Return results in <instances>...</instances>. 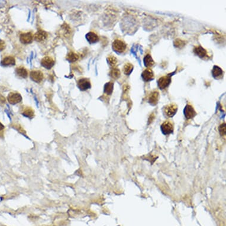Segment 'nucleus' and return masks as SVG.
<instances>
[{
  "label": "nucleus",
  "instance_id": "obj_1",
  "mask_svg": "<svg viewBox=\"0 0 226 226\" xmlns=\"http://www.w3.org/2000/svg\"><path fill=\"white\" fill-rule=\"evenodd\" d=\"M112 48L117 53H122L126 51L127 45L123 40L120 39H116L113 42Z\"/></svg>",
  "mask_w": 226,
  "mask_h": 226
},
{
  "label": "nucleus",
  "instance_id": "obj_2",
  "mask_svg": "<svg viewBox=\"0 0 226 226\" xmlns=\"http://www.w3.org/2000/svg\"><path fill=\"white\" fill-rule=\"evenodd\" d=\"M178 110V107L176 104H171L165 106L163 109V112L165 116L171 118L174 116Z\"/></svg>",
  "mask_w": 226,
  "mask_h": 226
},
{
  "label": "nucleus",
  "instance_id": "obj_3",
  "mask_svg": "<svg viewBox=\"0 0 226 226\" xmlns=\"http://www.w3.org/2000/svg\"><path fill=\"white\" fill-rule=\"evenodd\" d=\"M171 82V76L168 75L160 78L157 81L158 87L161 90H164L166 88Z\"/></svg>",
  "mask_w": 226,
  "mask_h": 226
},
{
  "label": "nucleus",
  "instance_id": "obj_4",
  "mask_svg": "<svg viewBox=\"0 0 226 226\" xmlns=\"http://www.w3.org/2000/svg\"><path fill=\"white\" fill-rule=\"evenodd\" d=\"M34 36L31 32L23 33L20 35V40L21 43L28 45L32 43Z\"/></svg>",
  "mask_w": 226,
  "mask_h": 226
},
{
  "label": "nucleus",
  "instance_id": "obj_5",
  "mask_svg": "<svg viewBox=\"0 0 226 226\" xmlns=\"http://www.w3.org/2000/svg\"><path fill=\"white\" fill-rule=\"evenodd\" d=\"M78 88L81 91L88 90L91 87L90 81L87 78H81L78 80L77 82Z\"/></svg>",
  "mask_w": 226,
  "mask_h": 226
},
{
  "label": "nucleus",
  "instance_id": "obj_6",
  "mask_svg": "<svg viewBox=\"0 0 226 226\" xmlns=\"http://www.w3.org/2000/svg\"><path fill=\"white\" fill-rule=\"evenodd\" d=\"M162 132L165 135H168L173 133L174 131V126L171 122H165L162 123L161 126Z\"/></svg>",
  "mask_w": 226,
  "mask_h": 226
},
{
  "label": "nucleus",
  "instance_id": "obj_7",
  "mask_svg": "<svg viewBox=\"0 0 226 226\" xmlns=\"http://www.w3.org/2000/svg\"><path fill=\"white\" fill-rule=\"evenodd\" d=\"M7 100L9 103L14 105L20 103L22 100V97L18 92H11L8 94Z\"/></svg>",
  "mask_w": 226,
  "mask_h": 226
},
{
  "label": "nucleus",
  "instance_id": "obj_8",
  "mask_svg": "<svg viewBox=\"0 0 226 226\" xmlns=\"http://www.w3.org/2000/svg\"><path fill=\"white\" fill-rule=\"evenodd\" d=\"M30 78L33 81L40 83L43 81L44 75L43 72L40 71H32L30 73Z\"/></svg>",
  "mask_w": 226,
  "mask_h": 226
},
{
  "label": "nucleus",
  "instance_id": "obj_9",
  "mask_svg": "<svg viewBox=\"0 0 226 226\" xmlns=\"http://www.w3.org/2000/svg\"><path fill=\"white\" fill-rule=\"evenodd\" d=\"M41 65L47 69H51L55 65V60L49 56H45L42 59Z\"/></svg>",
  "mask_w": 226,
  "mask_h": 226
},
{
  "label": "nucleus",
  "instance_id": "obj_10",
  "mask_svg": "<svg viewBox=\"0 0 226 226\" xmlns=\"http://www.w3.org/2000/svg\"><path fill=\"white\" fill-rule=\"evenodd\" d=\"M184 113L187 119H191L196 116V112L193 107L191 105L187 104L184 110Z\"/></svg>",
  "mask_w": 226,
  "mask_h": 226
},
{
  "label": "nucleus",
  "instance_id": "obj_11",
  "mask_svg": "<svg viewBox=\"0 0 226 226\" xmlns=\"http://www.w3.org/2000/svg\"><path fill=\"white\" fill-rule=\"evenodd\" d=\"M48 37V34L42 30H39L34 35V39L38 42H44Z\"/></svg>",
  "mask_w": 226,
  "mask_h": 226
},
{
  "label": "nucleus",
  "instance_id": "obj_12",
  "mask_svg": "<svg viewBox=\"0 0 226 226\" xmlns=\"http://www.w3.org/2000/svg\"><path fill=\"white\" fill-rule=\"evenodd\" d=\"M142 78L143 80L145 82H149L154 79V73L150 69H147L144 70L142 73Z\"/></svg>",
  "mask_w": 226,
  "mask_h": 226
},
{
  "label": "nucleus",
  "instance_id": "obj_13",
  "mask_svg": "<svg viewBox=\"0 0 226 226\" xmlns=\"http://www.w3.org/2000/svg\"><path fill=\"white\" fill-rule=\"evenodd\" d=\"M159 93L157 91H153L149 95V103L152 105H156L159 100Z\"/></svg>",
  "mask_w": 226,
  "mask_h": 226
},
{
  "label": "nucleus",
  "instance_id": "obj_14",
  "mask_svg": "<svg viewBox=\"0 0 226 226\" xmlns=\"http://www.w3.org/2000/svg\"><path fill=\"white\" fill-rule=\"evenodd\" d=\"M86 39L87 40V41L90 43V44H93V43H95L99 41V37L98 36L96 33L93 32L88 33L86 36H85Z\"/></svg>",
  "mask_w": 226,
  "mask_h": 226
},
{
  "label": "nucleus",
  "instance_id": "obj_15",
  "mask_svg": "<svg viewBox=\"0 0 226 226\" xmlns=\"http://www.w3.org/2000/svg\"><path fill=\"white\" fill-rule=\"evenodd\" d=\"M1 64L4 66H14L16 64L15 58L13 56H6L3 59L1 62Z\"/></svg>",
  "mask_w": 226,
  "mask_h": 226
},
{
  "label": "nucleus",
  "instance_id": "obj_16",
  "mask_svg": "<svg viewBox=\"0 0 226 226\" xmlns=\"http://www.w3.org/2000/svg\"><path fill=\"white\" fill-rule=\"evenodd\" d=\"M194 53L200 58H203L207 55V52L205 49L200 46L195 47L194 49Z\"/></svg>",
  "mask_w": 226,
  "mask_h": 226
},
{
  "label": "nucleus",
  "instance_id": "obj_17",
  "mask_svg": "<svg viewBox=\"0 0 226 226\" xmlns=\"http://www.w3.org/2000/svg\"><path fill=\"white\" fill-rule=\"evenodd\" d=\"M16 73L19 77L24 78V79H26L28 77V75H29L27 69L23 66H20V67H18L17 68H16Z\"/></svg>",
  "mask_w": 226,
  "mask_h": 226
},
{
  "label": "nucleus",
  "instance_id": "obj_18",
  "mask_svg": "<svg viewBox=\"0 0 226 226\" xmlns=\"http://www.w3.org/2000/svg\"><path fill=\"white\" fill-rule=\"evenodd\" d=\"M143 62L144 66L147 68L151 67L155 64V62L150 54H148L144 56L143 59Z\"/></svg>",
  "mask_w": 226,
  "mask_h": 226
},
{
  "label": "nucleus",
  "instance_id": "obj_19",
  "mask_svg": "<svg viewBox=\"0 0 226 226\" xmlns=\"http://www.w3.org/2000/svg\"><path fill=\"white\" fill-rule=\"evenodd\" d=\"M223 72L221 68L216 65L214 66L213 69L212 70V75L214 78H219L223 75Z\"/></svg>",
  "mask_w": 226,
  "mask_h": 226
},
{
  "label": "nucleus",
  "instance_id": "obj_20",
  "mask_svg": "<svg viewBox=\"0 0 226 226\" xmlns=\"http://www.w3.org/2000/svg\"><path fill=\"white\" fill-rule=\"evenodd\" d=\"M114 90V83L112 82H109L105 84L104 87V92L107 94L111 95Z\"/></svg>",
  "mask_w": 226,
  "mask_h": 226
},
{
  "label": "nucleus",
  "instance_id": "obj_21",
  "mask_svg": "<svg viewBox=\"0 0 226 226\" xmlns=\"http://www.w3.org/2000/svg\"><path fill=\"white\" fill-rule=\"evenodd\" d=\"M79 58V55L73 52H69L66 57V60H68L69 62H75L77 61Z\"/></svg>",
  "mask_w": 226,
  "mask_h": 226
},
{
  "label": "nucleus",
  "instance_id": "obj_22",
  "mask_svg": "<svg viewBox=\"0 0 226 226\" xmlns=\"http://www.w3.org/2000/svg\"><path fill=\"white\" fill-rule=\"evenodd\" d=\"M22 114L26 117L32 118L34 116V111L30 107H26L23 109Z\"/></svg>",
  "mask_w": 226,
  "mask_h": 226
},
{
  "label": "nucleus",
  "instance_id": "obj_23",
  "mask_svg": "<svg viewBox=\"0 0 226 226\" xmlns=\"http://www.w3.org/2000/svg\"><path fill=\"white\" fill-rule=\"evenodd\" d=\"M124 73L126 75H129L133 70V65L130 63H127L124 66Z\"/></svg>",
  "mask_w": 226,
  "mask_h": 226
},
{
  "label": "nucleus",
  "instance_id": "obj_24",
  "mask_svg": "<svg viewBox=\"0 0 226 226\" xmlns=\"http://www.w3.org/2000/svg\"><path fill=\"white\" fill-rule=\"evenodd\" d=\"M120 71L118 69L116 68H113L110 72V75L111 77L114 79H117L118 78L120 77Z\"/></svg>",
  "mask_w": 226,
  "mask_h": 226
},
{
  "label": "nucleus",
  "instance_id": "obj_25",
  "mask_svg": "<svg viewBox=\"0 0 226 226\" xmlns=\"http://www.w3.org/2000/svg\"><path fill=\"white\" fill-rule=\"evenodd\" d=\"M107 62L111 66L114 68V66L116 65L117 63V59L116 57L113 56H110L109 57L107 58Z\"/></svg>",
  "mask_w": 226,
  "mask_h": 226
},
{
  "label": "nucleus",
  "instance_id": "obj_26",
  "mask_svg": "<svg viewBox=\"0 0 226 226\" xmlns=\"http://www.w3.org/2000/svg\"><path fill=\"white\" fill-rule=\"evenodd\" d=\"M185 45V43L184 40H182L181 39H176L174 41V46L178 48H182Z\"/></svg>",
  "mask_w": 226,
  "mask_h": 226
},
{
  "label": "nucleus",
  "instance_id": "obj_27",
  "mask_svg": "<svg viewBox=\"0 0 226 226\" xmlns=\"http://www.w3.org/2000/svg\"><path fill=\"white\" fill-rule=\"evenodd\" d=\"M219 130H220V134L221 135H223L224 134H226V125L225 124H223L222 125H221L219 127Z\"/></svg>",
  "mask_w": 226,
  "mask_h": 226
},
{
  "label": "nucleus",
  "instance_id": "obj_28",
  "mask_svg": "<svg viewBox=\"0 0 226 226\" xmlns=\"http://www.w3.org/2000/svg\"><path fill=\"white\" fill-rule=\"evenodd\" d=\"M6 48V43L4 41L0 40V52L4 50Z\"/></svg>",
  "mask_w": 226,
  "mask_h": 226
},
{
  "label": "nucleus",
  "instance_id": "obj_29",
  "mask_svg": "<svg viewBox=\"0 0 226 226\" xmlns=\"http://www.w3.org/2000/svg\"><path fill=\"white\" fill-rule=\"evenodd\" d=\"M4 126L2 124V123H1L0 122V131H1V130H2L4 129Z\"/></svg>",
  "mask_w": 226,
  "mask_h": 226
}]
</instances>
